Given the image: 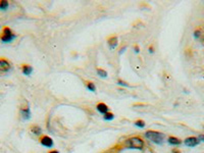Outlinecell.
<instances>
[{
    "label": "cell",
    "instance_id": "cell-1",
    "mask_svg": "<svg viewBox=\"0 0 204 153\" xmlns=\"http://www.w3.org/2000/svg\"><path fill=\"white\" fill-rule=\"evenodd\" d=\"M145 137L157 145H161L165 139V135L163 133L157 132V131H147L145 133Z\"/></svg>",
    "mask_w": 204,
    "mask_h": 153
},
{
    "label": "cell",
    "instance_id": "cell-2",
    "mask_svg": "<svg viewBox=\"0 0 204 153\" xmlns=\"http://www.w3.org/2000/svg\"><path fill=\"white\" fill-rule=\"evenodd\" d=\"M124 145L127 146L130 149H143L144 147V141L141 139L140 137H132L129 138L126 142H124Z\"/></svg>",
    "mask_w": 204,
    "mask_h": 153
},
{
    "label": "cell",
    "instance_id": "cell-3",
    "mask_svg": "<svg viewBox=\"0 0 204 153\" xmlns=\"http://www.w3.org/2000/svg\"><path fill=\"white\" fill-rule=\"evenodd\" d=\"M16 38V35L14 33L9 27H4L2 29V33L0 35V40L3 43H10Z\"/></svg>",
    "mask_w": 204,
    "mask_h": 153
},
{
    "label": "cell",
    "instance_id": "cell-4",
    "mask_svg": "<svg viewBox=\"0 0 204 153\" xmlns=\"http://www.w3.org/2000/svg\"><path fill=\"white\" fill-rule=\"evenodd\" d=\"M12 68L11 62L4 57H0V74H6L10 72Z\"/></svg>",
    "mask_w": 204,
    "mask_h": 153
},
{
    "label": "cell",
    "instance_id": "cell-5",
    "mask_svg": "<svg viewBox=\"0 0 204 153\" xmlns=\"http://www.w3.org/2000/svg\"><path fill=\"white\" fill-rule=\"evenodd\" d=\"M20 113H21V116L23 120H28L31 118V109H30L29 105L26 104V105H21V108H20Z\"/></svg>",
    "mask_w": 204,
    "mask_h": 153
},
{
    "label": "cell",
    "instance_id": "cell-6",
    "mask_svg": "<svg viewBox=\"0 0 204 153\" xmlns=\"http://www.w3.org/2000/svg\"><path fill=\"white\" fill-rule=\"evenodd\" d=\"M184 143L187 147H196L200 143V140L198 139V137H188L185 139Z\"/></svg>",
    "mask_w": 204,
    "mask_h": 153
},
{
    "label": "cell",
    "instance_id": "cell-7",
    "mask_svg": "<svg viewBox=\"0 0 204 153\" xmlns=\"http://www.w3.org/2000/svg\"><path fill=\"white\" fill-rule=\"evenodd\" d=\"M40 143L41 145H43L44 147H47V148H52L53 147V140L51 139L49 136H42V137L40 138Z\"/></svg>",
    "mask_w": 204,
    "mask_h": 153
},
{
    "label": "cell",
    "instance_id": "cell-8",
    "mask_svg": "<svg viewBox=\"0 0 204 153\" xmlns=\"http://www.w3.org/2000/svg\"><path fill=\"white\" fill-rule=\"evenodd\" d=\"M107 42H108L109 48H110L111 50H113V49L117 46V44H119V39H117V36H111V37L108 38Z\"/></svg>",
    "mask_w": 204,
    "mask_h": 153
},
{
    "label": "cell",
    "instance_id": "cell-9",
    "mask_svg": "<svg viewBox=\"0 0 204 153\" xmlns=\"http://www.w3.org/2000/svg\"><path fill=\"white\" fill-rule=\"evenodd\" d=\"M97 110L99 111L100 113H103V115H105V113L109 112V108L108 106H107L105 103L103 102H100L97 104Z\"/></svg>",
    "mask_w": 204,
    "mask_h": 153
},
{
    "label": "cell",
    "instance_id": "cell-10",
    "mask_svg": "<svg viewBox=\"0 0 204 153\" xmlns=\"http://www.w3.org/2000/svg\"><path fill=\"white\" fill-rule=\"evenodd\" d=\"M167 142H168V144H171L173 146H179L182 144V140H180L177 137H173V136L167 138Z\"/></svg>",
    "mask_w": 204,
    "mask_h": 153
},
{
    "label": "cell",
    "instance_id": "cell-11",
    "mask_svg": "<svg viewBox=\"0 0 204 153\" xmlns=\"http://www.w3.org/2000/svg\"><path fill=\"white\" fill-rule=\"evenodd\" d=\"M21 72L26 76H30V75L33 73V68H32L30 64H23L21 65Z\"/></svg>",
    "mask_w": 204,
    "mask_h": 153
},
{
    "label": "cell",
    "instance_id": "cell-12",
    "mask_svg": "<svg viewBox=\"0 0 204 153\" xmlns=\"http://www.w3.org/2000/svg\"><path fill=\"white\" fill-rule=\"evenodd\" d=\"M30 131H31L32 134L35 136H39L42 134V129H41L39 126H36V125L32 126L31 128H30Z\"/></svg>",
    "mask_w": 204,
    "mask_h": 153
},
{
    "label": "cell",
    "instance_id": "cell-13",
    "mask_svg": "<svg viewBox=\"0 0 204 153\" xmlns=\"http://www.w3.org/2000/svg\"><path fill=\"white\" fill-rule=\"evenodd\" d=\"M193 36H194V38L196 39V40L204 41V36L202 34V30H201V29H196V30H195Z\"/></svg>",
    "mask_w": 204,
    "mask_h": 153
},
{
    "label": "cell",
    "instance_id": "cell-14",
    "mask_svg": "<svg viewBox=\"0 0 204 153\" xmlns=\"http://www.w3.org/2000/svg\"><path fill=\"white\" fill-rule=\"evenodd\" d=\"M9 6V3L6 0H0V9L1 10H6Z\"/></svg>",
    "mask_w": 204,
    "mask_h": 153
},
{
    "label": "cell",
    "instance_id": "cell-15",
    "mask_svg": "<svg viewBox=\"0 0 204 153\" xmlns=\"http://www.w3.org/2000/svg\"><path fill=\"white\" fill-rule=\"evenodd\" d=\"M86 86H87L88 90H90V91H92V92H96V86L94 85V83H92V82H87V83H86Z\"/></svg>",
    "mask_w": 204,
    "mask_h": 153
},
{
    "label": "cell",
    "instance_id": "cell-16",
    "mask_svg": "<svg viewBox=\"0 0 204 153\" xmlns=\"http://www.w3.org/2000/svg\"><path fill=\"white\" fill-rule=\"evenodd\" d=\"M134 124H135V126H136V127H138V128H141V129H143L144 127L146 126L145 122H144L143 120H136V122H135Z\"/></svg>",
    "mask_w": 204,
    "mask_h": 153
},
{
    "label": "cell",
    "instance_id": "cell-17",
    "mask_svg": "<svg viewBox=\"0 0 204 153\" xmlns=\"http://www.w3.org/2000/svg\"><path fill=\"white\" fill-rule=\"evenodd\" d=\"M97 75L101 78H106L107 77V73L106 70H102V68H97Z\"/></svg>",
    "mask_w": 204,
    "mask_h": 153
},
{
    "label": "cell",
    "instance_id": "cell-18",
    "mask_svg": "<svg viewBox=\"0 0 204 153\" xmlns=\"http://www.w3.org/2000/svg\"><path fill=\"white\" fill-rule=\"evenodd\" d=\"M103 118H104L105 120H112L113 118H114V115H113L112 112H107L104 115Z\"/></svg>",
    "mask_w": 204,
    "mask_h": 153
},
{
    "label": "cell",
    "instance_id": "cell-19",
    "mask_svg": "<svg viewBox=\"0 0 204 153\" xmlns=\"http://www.w3.org/2000/svg\"><path fill=\"white\" fill-rule=\"evenodd\" d=\"M117 85H119V86H124V87H130V85H129L128 83H126V82H124V81H122V80H117Z\"/></svg>",
    "mask_w": 204,
    "mask_h": 153
},
{
    "label": "cell",
    "instance_id": "cell-20",
    "mask_svg": "<svg viewBox=\"0 0 204 153\" xmlns=\"http://www.w3.org/2000/svg\"><path fill=\"white\" fill-rule=\"evenodd\" d=\"M134 49H135V52H136V53H139V51H140V49H139V46H138V45H135Z\"/></svg>",
    "mask_w": 204,
    "mask_h": 153
},
{
    "label": "cell",
    "instance_id": "cell-21",
    "mask_svg": "<svg viewBox=\"0 0 204 153\" xmlns=\"http://www.w3.org/2000/svg\"><path fill=\"white\" fill-rule=\"evenodd\" d=\"M198 139L200 140V142H201V141L204 142V135H199V136H198Z\"/></svg>",
    "mask_w": 204,
    "mask_h": 153
},
{
    "label": "cell",
    "instance_id": "cell-22",
    "mask_svg": "<svg viewBox=\"0 0 204 153\" xmlns=\"http://www.w3.org/2000/svg\"><path fill=\"white\" fill-rule=\"evenodd\" d=\"M149 52H150V53H153V52H154L153 47H152V46H150V47H149Z\"/></svg>",
    "mask_w": 204,
    "mask_h": 153
},
{
    "label": "cell",
    "instance_id": "cell-23",
    "mask_svg": "<svg viewBox=\"0 0 204 153\" xmlns=\"http://www.w3.org/2000/svg\"><path fill=\"white\" fill-rule=\"evenodd\" d=\"M173 153H181V151H180V150H178V149H173Z\"/></svg>",
    "mask_w": 204,
    "mask_h": 153
},
{
    "label": "cell",
    "instance_id": "cell-24",
    "mask_svg": "<svg viewBox=\"0 0 204 153\" xmlns=\"http://www.w3.org/2000/svg\"><path fill=\"white\" fill-rule=\"evenodd\" d=\"M124 50H126V47H122V48L121 49V51H119V54H122V53L124 52Z\"/></svg>",
    "mask_w": 204,
    "mask_h": 153
},
{
    "label": "cell",
    "instance_id": "cell-25",
    "mask_svg": "<svg viewBox=\"0 0 204 153\" xmlns=\"http://www.w3.org/2000/svg\"><path fill=\"white\" fill-rule=\"evenodd\" d=\"M48 153H59L57 150H51V151H49Z\"/></svg>",
    "mask_w": 204,
    "mask_h": 153
}]
</instances>
